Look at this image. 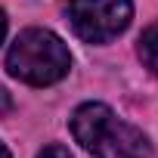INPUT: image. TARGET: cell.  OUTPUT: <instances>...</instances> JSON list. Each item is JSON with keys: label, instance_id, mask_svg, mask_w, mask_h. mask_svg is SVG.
<instances>
[{"label": "cell", "instance_id": "obj_8", "mask_svg": "<svg viewBox=\"0 0 158 158\" xmlns=\"http://www.w3.org/2000/svg\"><path fill=\"white\" fill-rule=\"evenodd\" d=\"M0 158H13V155H10V152H6L3 146H0Z\"/></svg>", "mask_w": 158, "mask_h": 158}, {"label": "cell", "instance_id": "obj_7", "mask_svg": "<svg viewBox=\"0 0 158 158\" xmlns=\"http://www.w3.org/2000/svg\"><path fill=\"white\" fill-rule=\"evenodd\" d=\"M3 37H6V16H3V10H0V44H3Z\"/></svg>", "mask_w": 158, "mask_h": 158}, {"label": "cell", "instance_id": "obj_1", "mask_svg": "<svg viewBox=\"0 0 158 158\" xmlns=\"http://www.w3.org/2000/svg\"><path fill=\"white\" fill-rule=\"evenodd\" d=\"M71 133L93 158H152L146 133L121 121L102 102H84L74 109Z\"/></svg>", "mask_w": 158, "mask_h": 158}, {"label": "cell", "instance_id": "obj_4", "mask_svg": "<svg viewBox=\"0 0 158 158\" xmlns=\"http://www.w3.org/2000/svg\"><path fill=\"white\" fill-rule=\"evenodd\" d=\"M139 59L146 62V68L158 71V22L143 31V37H139Z\"/></svg>", "mask_w": 158, "mask_h": 158}, {"label": "cell", "instance_id": "obj_6", "mask_svg": "<svg viewBox=\"0 0 158 158\" xmlns=\"http://www.w3.org/2000/svg\"><path fill=\"white\" fill-rule=\"evenodd\" d=\"M10 109H13V99H10V93L3 87H0V115H6Z\"/></svg>", "mask_w": 158, "mask_h": 158}, {"label": "cell", "instance_id": "obj_2", "mask_svg": "<svg viewBox=\"0 0 158 158\" xmlns=\"http://www.w3.org/2000/svg\"><path fill=\"white\" fill-rule=\"evenodd\" d=\"M6 68L13 77L31 84V87H50L68 74L71 56L68 47L47 28H28L22 31L6 56Z\"/></svg>", "mask_w": 158, "mask_h": 158}, {"label": "cell", "instance_id": "obj_5", "mask_svg": "<svg viewBox=\"0 0 158 158\" xmlns=\"http://www.w3.org/2000/svg\"><path fill=\"white\" fill-rule=\"evenodd\" d=\"M37 158H71V152H68L65 146H56V143H53V146H44V149L37 152Z\"/></svg>", "mask_w": 158, "mask_h": 158}, {"label": "cell", "instance_id": "obj_3", "mask_svg": "<svg viewBox=\"0 0 158 158\" xmlns=\"http://www.w3.org/2000/svg\"><path fill=\"white\" fill-rule=\"evenodd\" d=\"M130 0H68V22L87 44H109L130 25Z\"/></svg>", "mask_w": 158, "mask_h": 158}]
</instances>
